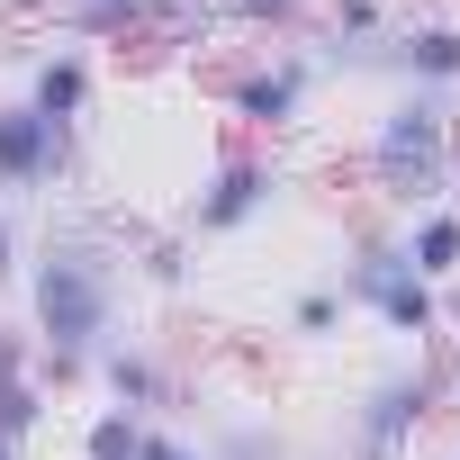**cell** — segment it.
Masks as SVG:
<instances>
[{
  "mask_svg": "<svg viewBox=\"0 0 460 460\" xmlns=\"http://www.w3.org/2000/svg\"><path fill=\"white\" fill-rule=\"evenodd\" d=\"M397 253H406V271L415 280H460V199H433V208H415V217H397Z\"/></svg>",
  "mask_w": 460,
  "mask_h": 460,
  "instance_id": "7c38bea8",
  "label": "cell"
},
{
  "mask_svg": "<svg viewBox=\"0 0 460 460\" xmlns=\"http://www.w3.org/2000/svg\"><path fill=\"white\" fill-rule=\"evenodd\" d=\"M136 280L145 289H190V235L181 226H154V235L136 244Z\"/></svg>",
  "mask_w": 460,
  "mask_h": 460,
  "instance_id": "9a60e30c",
  "label": "cell"
},
{
  "mask_svg": "<svg viewBox=\"0 0 460 460\" xmlns=\"http://www.w3.org/2000/svg\"><path fill=\"white\" fill-rule=\"evenodd\" d=\"M145 415H127V406H91V424H82V460H145Z\"/></svg>",
  "mask_w": 460,
  "mask_h": 460,
  "instance_id": "5bb4252c",
  "label": "cell"
},
{
  "mask_svg": "<svg viewBox=\"0 0 460 460\" xmlns=\"http://www.w3.org/2000/svg\"><path fill=\"white\" fill-rule=\"evenodd\" d=\"M0 460H28V451H10V442H0Z\"/></svg>",
  "mask_w": 460,
  "mask_h": 460,
  "instance_id": "44dd1931",
  "label": "cell"
},
{
  "mask_svg": "<svg viewBox=\"0 0 460 460\" xmlns=\"http://www.w3.org/2000/svg\"><path fill=\"white\" fill-rule=\"evenodd\" d=\"M343 316H352V307L334 298V280H316V289H298V298H289V334H298V343H334V334H343Z\"/></svg>",
  "mask_w": 460,
  "mask_h": 460,
  "instance_id": "2e32d148",
  "label": "cell"
},
{
  "mask_svg": "<svg viewBox=\"0 0 460 460\" xmlns=\"http://www.w3.org/2000/svg\"><path fill=\"white\" fill-rule=\"evenodd\" d=\"M442 460H460V442H451V451H442Z\"/></svg>",
  "mask_w": 460,
  "mask_h": 460,
  "instance_id": "603a6c76",
  "label": "cell"
},
{
  "mask_svg": "<svg viewBox=\"0 0 460 460\" xmlns=\"http://www.w3.org/2000/svg\"><path fill=\"white\" fill-rule=\"evenodd\" d=\"M451 388H460V379H451L442 352L388 361V370L361 388V406H352V460H415V442H424V424L442 415Z\"/></svg>",
  "mask_w": 460,
  "mask_h": 460,
  "instance_id": "277c9868",
  "label": "cell"
},
{
  "mask_svg": "<svg viewBox=\"0 0 460 460\" xmlns=\"http://www.w3.org/2000/svg\"><path fill=\"white\" fill-rule=\"evenodd\" d=\"M316 82H325V64H316V55H298V46L244 55L235 73H226V118H235L244 136H289V127H307Z\"/></svg>",
  "mask_w": 460,
  "mask_h": 460,
  "instance_id": "8992f818",
  "label": "cell"
},
{
  "mask_svg": "<svg viewBox=\"0 0 460 460\" xmlns=\"http://www.w3.org/2000/svg\"><path fill=\"white\" fill-rule=\"evenodd\" d=\"M280 190H289L280 154H262V145H235V154H217V163L199 172V190H190V208H181V235H190V244L253 235V226L280 208Z\"/></svg>",
  "mask_w": 460,
  "mask_h": 460,
  "instance_id": "5b68a950",
  "label": "cell"
},
{
  "mask_svg": "<svg viewBox=\"0 0 460 460\" xmlns=\"http://www.w3.org/2000/svg\"><path fill=\"white\" fill-rule=\"evenodd\" d=\"M19 100H28L37 118H55V127H82V118H91V100H100V55H91V46H73V37L37 46V55H28Z\"/></svg>",
  "mask_w": 460,
  "mask_h": 460,
  "instance_id": "9c48e42d",
  "label": "cell"
},
{
  "mask_svg": "<svg viewBox=\"0 0 460 460\" xmlns=\"http://www.w3.org/2000/svg\"><path fill=\"white\" fill-rule=\"evenodd\" d=\"M307 19H316V0H217V28H244V37H271V46H289Z\"/></svg>",
  "mask_w": 460,
  "mask_h": 460,
  "instance_id": "4fadbf2b",
  "label": "cell"
},
{
  "mask_svg": "<svg viewBox=\"0 0 460 460\" xmlns=\"http://www.w3.org/2000/svg\"><path fill=\"white\" fill-rule=\"evenodd\" d=\"M451 154H460L451 100L397 91V100L370 118V136H361V190H370L388 217H415V208L451 199Z\"/></svg>",
  "mask_w": 460,
  "mask_h": 460,
  "instance_id": "7a4b0ae2",
  "label": "cell"
},
{
  "mask_svg": "<svg viewBox=\"0 0 460 460\" xmlns=\"http://www.w3.org/2000/svg\"><path fill=\"white\" fill-rule=\"evenodd\" d=\"M28 244H37V235L19 226V208L0 199V289H19V271H28Z\"/></svg>",
  "mask_w": 460,
  "mask_h": 460,
  "instance_id": "ac0fdd59",
  "label": "cell"
},
{
  "mask_svg": "<svg viewBox=\"0 0 460 460\" xmlns=\"http://www.w3.org/2000/svg\"><path fill=\"white\" fill-rule=\"evenodd\" d=\"M55 10H91V0H55Z\"/></svg>",
  "mask_w": 460,
  "mask_h": 460,
  "instance_id": "ffe728a7",
  "label": "cell"
},
{
  "mask_svg": "<svg viewBox=\"0 0 460 460\" xmlns=\"http://www.w3.org/2000/svg\"><path fill=\"white\" fill-rule=\"evenodd\" d=\"M208 460H289V442H280L271 424H226V433L208 442Z\"/></svg>",
  "mask_w": 460,
  "mask_h": 460,
  "instance_id": "e0dca14e",
  "label": "cell"
},
{
  "mask_svg": "<svg viewBox=\"0 0 460 460\" xmlns=\"http://www.w3.org/2000/svg\"><path fill=\"white\" fill-rule=\"evenodd\" d=\"M361 64H379L397 91H433V100H451V91H460V19H406V28H388Z\"/></svg>",
  "mask_w": 460,
  "mask_h": 460,
  "instance_id": "ba28073f",
  "label": "cell"
},
{
  "mask_svg": "<svg viewBox=\"0 0 460 460\" xmlns=\"http://www.w3.org/2000/svg\"><path fill=\"white\" fill-rule=\"evenodd\" d=\"M334 298H343V307H361V316H370L388 343H406V352H433V343H442V325H451L442 289L406 271L397 226H361V235H352V262H343Z\"/></svg>",
  "mask_w": 460,
  "mask_h": 460,
  "instance_id": "3957f363",
  "label": "cell"
},
{
  "mask_svg": "<svg viewBox=\"0 0 460 460\" xmlns=\"http://www.w3.org/2000/svg\"><path fill=\"white\" fill-rule=\"evenodd\" d=\"M91 379H100V406H127V415H145V424L172 406V370H163V352H145V343H127V334L91 361Z\"/></svg>",
  "mask_w": 460,
  "mask_h": 460,
  "instance_id": "8fae6325",
  "label": "cell"
},
{
  "mask_svg": "<svg viewBox=\"0 0 460 460\" xmlns=\"http://www.w3.org/2000/svg\"><path fill=\"white\" fill-rule=\"evenodd\" d=\"M451 379H460V352H451Z\"/></svg>",
  "mask_w": 460,
  "mask_h": 460,
  "instance_id": "7402d4cb",
  "label": "cell"
},
{
  "mask_svg": "<svg viewBox=\"0 0 460 460\" xmlns=\"http://www.w3.org/2000/svg\"><path fill=\"white\" fill-rule=\"evenodd\" d=\"M451 199H460V154H451Z\"/></svg>",
  "mask_w": 460,
  "mask_h": 460,
  "instance_id": "d6986e66",
  "label": "cell"
},
{
  "mask_svg": "<svg viewBox=\"0 0 460 460\" xmlns=\"http://www.w3.org/2000/svg\"><path fill=\"white\" fill-rule=\"evenodd\" d=\"M82 163V127H55L37 118L28 100H0V199H55Z\"/></svg>",
  "mask_w": 460,
  "mask_h": 460,
  "instance_id": "52a82bcc",
  "label": "cell"
},
{
  "mask_svg": "<svg viewBox=\"0 0 460 460\" xmlns=\"http://www.w3.org/2000/svg\"><path fill=\"white\" fill-rule=\"evenodd\" d=\"M19 325L37 334V361H46V388H73L91 379V361L118 343V316H127V253L100 235V226H46L28 244V271H19Z\"/></svg>",
  "mask_w": 460,
  "mask_h": 460,
  "instance_id": "6da1fadb",
  "label": "cell"
},
{
  "mask_svg": "<svg viewBox=\"0 0 460 460\" xmlns=\"http://www.w3.org/2000/svg\"><path fill=\"white\" fill-rule=\"evenodd\" d=\"M55 415V388H46V361H37V334L28 325H0V442L28 451Z\"/></svg>",
  "mask_w": 460,
  "mask_h": 460,
  "instance_id": "30bf717a",
  "label": "cell"
}]
</instances>
